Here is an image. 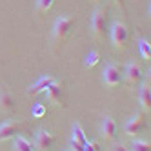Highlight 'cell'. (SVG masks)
<instances>
[{
  "label": "cell",
  "instance_id": "cell-1",
  "mask_svg": "<svg viewBox=\"0 0 151 151\" xmlns=\"http://www.w3.org/2000/svg\"><path fill=\"white\" fill-rule=\"evenodd\" d=\"M73 24H75V18L71 15H60L55 20V26H53V37H55L58 42L66 40L71 27H73Z\"/></svg>",
  "mask_w": 151,
  "mask_h": 151
},
{
  "label": "cell",
  "instance_id": "cell-2",
  "mask_svg": "<svg viewBox=\"0 0 151 151\" xmlns=\"http://www.w3.org/2000/svg\"><path fill=\"white\" fill-rule=\"evenodd\" d=\"M111 40H113V46L116 49L126 47L127 40H129V31L122 22H115L111 26Z\"/></svg>",
  "mask_w": 151,
  "mask_h": 151
},
{
  "label": "cell",
  "instance_id": "cell-3",
  "mask_svg": "<svg viewBox=\"0 0 151 151\" xmlns=\"http://www.w3.org/2000/svg\"><path fill=\"white\" fill-rule=\"evenodd\" d=\"M64 93H66V86H64V82H60L57 78L46 89V95H47L49 102H53L55 106H62L64 104Z\"/></svg>",
  "mask_w": 151,
  "mask_h": 151
},
{
  "label": "cell",
  "instance_id": "cell-4",
  "mask_svg": "<svg viewBox=\"0 0 151 151\" xmlns=\"http://www.w3.org/2000/svg\"><path fill=\"white\" fill-rule=\"evenodd\" d=\"M124 77H126V82H127L129 86H138L140 82H142V77H144L142 68H140L137 62H129L127 66H126Z\"/></svg>",
  "mask_w": 151,
  "mask_h": 151
},
{
  "label": "cell",
  "instance_id": "cell-5",
  "mask_svg": "<svg viewBox=\"0 0 151 151\" xmlns=\"http://www.w3.org/2000/svg\"><path fill=\"white\" fill-rule=\"evenodd\" d=\"M122 82V73L115 64H107L106 69H104V84L107 88H115Z\"/></svg>",
  "mask_w": 151,
  "mask_h": 151
},
{
  "label": "cell",
  "instance_id": "cell-6",
  "mask_svg": "<svg viewBox=\"0 0 151 151\" xmlns=\"http://www.w3.org/2000/svg\"><path fill=\"white\" fill-rule=\"evenodd\" d=\"M124 129H126V133H127L129 137H133V135H138V133H142L144 129H146V120H144V116L140 115V113L133 115V116H131V118H129V120L126 122Z\"/></svg>",
  "mask_w": 151,
  "mask_h": 151
},
{
  "label": "cell",
  "instance_id": "cell-7",
  "mask_svg": "<svg viewBox=\"0 0 151 151\" xmlns=\"http://www.w3.org/2000/svg\"><path fill=\"white\" fill-rule=\"evenodd\" d=\"M55 144V135L47 129H40L37 133V138H35V147H38L40 151H46L49 147H53Z\"/></svg>",
  "mask_w": 151,
  "mask_h": 151
},
{
  "label": "cell",
  "instance_id": "cell-8",
  "mask_svg": "<svg viewBox=\"0 0 151 151\" xmlns=\"http://www.w3.org/2000/svg\"><path fill=\"white\" fill-rule=\"evenodd\" d=\"M55 82V77H51V75H42V77L33 84V86H29V89H27V95L29 96H37L38 93L42 91H46L49 86Z\"/></svg>",
  "mask_w": 151,
  "mask_h": 151
},
{
  "label": "cell",
  "instance_id": "cell-9",
  "mask_svg": "<svg viewBox=\"0 0 151 151\" xmlns=\"http://www.w3.org/2000/svg\"><path fill=\"white\" fill-rule=\"evenodd\" d=\"M73 135H71V147L75 151H84V146L88 142V138L84 135V129L80 124H73Z\"/></svg>",
  "mask_w": 151,
  "mask_h": 151
},
{
  "label": "cell",
  "instance_id": "cell-10",
  "mask_svg": "<svg viewBox=\"0 0 151 151\" xmlns=\"http://www.w3.org/2000/svg\"><path fill=\"white\" fill-rule=\"evenodd\" d=\"M91 29H93V35L95 37H100L106 29V11L102 9H96L91 17Z\"/></svg>",
  "mask_w": 151,
  "mask_h": 151
},
{
  "label": "cell",
  "instance_id": "cell-11",
  "mask_svg": "<svg viewBox=\"0 0 151 151\" xmlns=\"http://www.w3.org/2000/svg\"><path fill=\"white\" fill-rule=\"evenodd\" d=\"M18 129H20V122H13V120H9V122L0 124V142H2V140H7V138L17 137Z\"/></svg>",
  "mask_w": 151,
  "mask_h": 151
},
{
  "label": "cell",
  "instance_id": "cell-12",
  "mask_svg": "<svg viewBox=\"0 0 151 151\" xmlns=\"http://www.w3.org/2000/svg\"><path fill=\"white\" fill-rule=\"evenodd\" d=\"M102 137L104 140H113L116 137V122L113 116H106L102 120Z\"/></svg>",
  "mask_w": 151,
  "mask_h": 151
},
{
  "label": "cell",
  "instance_id": "cell-13",
  "mask_svg": "<svg viewBox=\"0 0 151 151\" xmlns=\"http://www.w3.org/2000/svg\"><path fill=\"white\" fill-rule=\"evenodd\" d=\"M138 100H140L142 109L146 113H149L151 111V88H149V84H142L140 93H138Z\"/></svg>",
  "mask_w": 151,
  "mask_h": 151
},
{
  "label": "cell",
  "instance_id": "cell-14",
  "mask_svg": "<svg viewBox=\"0 0 151 151\" xmlns=\"http://www.w3.org/2000/svg\"><path fill=\"white\" fill-rule=\"evenodd\" d=\"M13 151H35V146L31 144L26 137H15Z\"/></svg>",
  "mask_w": 151,
  "mask_h": 151
},
{
  "label": "cell",
  "instance_id": "cell-15",
  "mask_svg": "<svg viewBox=\"0 0 151 151\" xmlns=\"http://www.w3.org/2000/svg\"><path fill=\"white\" fill-rule=\"evenodd\" d=\"M0 107H2V109H11L13 107V96L9 91L0 93Z\"/></svg>",
  "mask_w": 151,
  "mask_h": 151
},
{
  "label": "cell",
  "instance_id": "cell-16",
  "mask_svg": "<svg viewBox=\"0 0 151 151\" xmlns=\"http://www.w3.org/2000/svg\"><path fill=\"white\" fill-rule=\"evenodd\" d=\"M47 115V107H46V104H35L33 107H31V116L33 118H44Z\"/></svg>",
  "mask_w": 151,
  "mask_h": 151
},
{
  "label": "cell",
  "instance_id": "cell-17",
  "mask_svg": "<svg viewBox=\"0 0 151 151\" xmlns=\"http://www.w3.org/2000/svg\"><path fill=\"white\" fill-rule=\"evenodd\" d=\"M129 149L131 151H151V144H149V140H133Z\"/></svg>",
  "mask_w": 151,
  "mask_h": 151
},
{
  "label": "cell",
  "instance_id": "cell-18",
  "mask_svg": "<svg viewBox=\"0 0 151 151\" xmlns=\"http://www.w3.org/2000/svg\"><path fill=\"white\" fill-rule=\"evenodd\" d=\"M138 49H140V55H142L144 60H149L151 58V46H149V42L147 40H138Z\"/></svg>",
  "mask_w": 151,
  "mask_h": 151
},
{
  "label": "cell",
  "instance_id": "cell-19",
  "mask_svg": "<svg viewBox=\"0 0 151 151\" xmlns=\"http://www.w3.org/2000/svg\"><path fill=\"white\" fill-rule=\"evenodd\" d=\"M100 62V55L96 51H91L89 55H88V58H86V66L88 68H93V66H96V64Z\"/></svg>",
  "mask_w": 151,
  "mask_h": 151
},
{
  "label": "cell",
  "instance_id": "cell-20",
  "mask_svg": "<svg viewBox=\"0 0 151 151\" xmlns=\"http://www.w3.org/2000/svg\"><path fill=\"white\" fill-rule=\"evenodd\" d=\"M53 4H55V0H37V6L40 11H49L53 7Z\"/></svg>",
  "mask_w": 151,
  "mask_h": 151
},
{
  "label": "cell",
  "instance_id": "cell-21",
  "mask_svg": "<svg viewBox=\"0 0 151 151\" xmlns=\"http://www.w3.org/2000/svg\"><path fill=\"white\" fill-rule=\"evenodd\" d=\"M84 151H99V144L96 142H86Z\"/></svg>",
  "mask_w": 151,
  "mask_h": 151
},
{
  "label": "cell",
  "instance_id": "cell-22",
  "mask_svg": "<svg viewBox=\"0 0 151 151\" xmlns=\"http://www.w3.org/2000/svg\"><path fill=\"white\" fill-rule=\"evenodd\" d=\"M113 151H131L127 146H124V144H115L113 146Z\"/></svg>",
  "mask_w": 151,
  "mask_h": 151
},
{
  "label": "cell",
  "instance_id": "cell-23",
  "mask_svg": "<svg viewBox=\"0 0 151 151\" xmlns=\"http://www.w3.org/2000/svg\"><path fill=\"white\" fill-rule=\"evenodd\" d=\"M113 2H115L118 7H120L122 11H126V0H113Z\"/></svg>",
  "mask_w": 151,
  "mask_h": 151
},
{
  "label": "cell",
  "instance_id": "cell-24",
  "mask_svg": "<svg viewBox=\"0 0 151 151\" xmlns=\"http://www.w3.org/2000/svg\"><path fill=\"white\" fill-rule=\"evenodd\" d=\"M95 2H96V0H95Z\"/></svg>",
  "mask_w": 151,
  "mask_h": 151
}]
</instances>
